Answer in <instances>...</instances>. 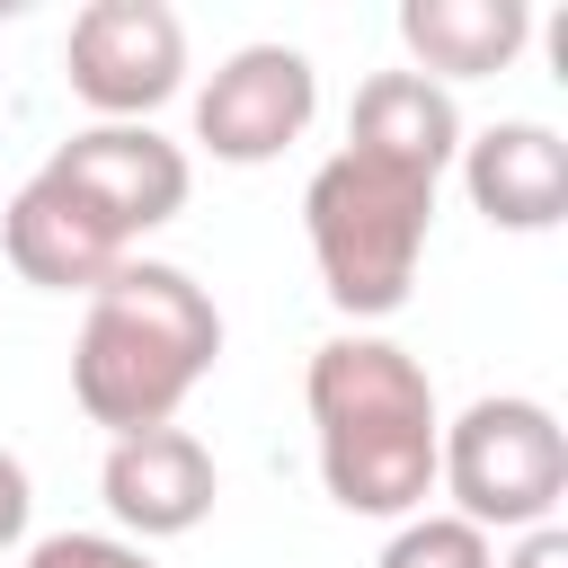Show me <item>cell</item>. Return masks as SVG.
Segmentation results:
<instances>
[{"mask_svg": "<svg viewBox=\"0 0 568 568\" xmlns=\"http://www.w3.org/2000/svg\"><path fill=\"white\" fill-rule=\"evenodd\" d=\"M302 408H311V444H320V488L346 515H373V524L426 515L444 408H435V382L408 346H390L373 328L311 346Z\"/></svg>", "mask_w": 568, "mask_h": 568, "instance_id": "cell-1", "label": "cell"}, {"mask_svg": "<svg viewBox=\"0 0 568 568\" xmlns=\"http://www.w3.org/2000/svg\"><path fill=\"white\" fill-rule=\"evenodd\" d=\"M213 355H222L213 293L169 257H124L89 293V320L71 346V399L89 426H106V444L151 435V426H178V408L213 373Z\"/></svg>", "mask_w": 568, "mask_h": 568, "instance_id": "cell-2", "label": "cell"}, {"mask_svg": "<svg viewBox=\"0 0 568 568\" xmlns=\"http://www.w3.org/2000/svg\"><path fill=\"white\" fill-rule=\"evenodd\" d=\"M302 231H311V266L320 293L364 328L390 320L417 284L426 231H435V178L364 160V151H328L302 186Z\"/></svg>", "mask_w": 568, "mask_h": 568, "instance_id": "cell-3", "label": "cell"}, {"mask_svg": "<svg viewBox=\"0 0 568 568\" xmlns=\"http://www.w3.org/2000/svg\"><path fill=\"white\" fill-rule=\"evenodd\" d=\"M435 488H444L453 515L479 524V532L559 524V497H568V426H559L541 399H524V390H488V399H470L462 417H444Z\"/></svg>", "mask_w": 568, "mask_h": 568, "instance_id": "cell-4", "label": "cell"}, {"mask_svg": "<svg viewBox=\"0 0 568 568\" xmlns=\"http://www.w3.org/2000/svg\"><path fill=\"white\" fill-rule=\"evenodd\" d=\"M62 80L98 124H151L186 89V18L169 0H89L62 36Z\"/></svg>", "mask_w": 568, "mask_h": 568, "instance_id": "cell-5", "label": "cell"}, {"mask_svg": "<svg viewBox=\"0 0 568 568\" xmlns=\"http://www.w3.org/2000/svg\"><path fill=\"white\" fill-rule=\"evenodd\" d=\"M44 178L106 231V240H142V231H160V222H178L186 213V186H195V169H186V151L169 142V133H151V124H80L53 160H44Z\"/></svg>", "mask_w": 568, "mask_h": 568, "instance_id": "cell-6", "label": "cell"}, {"mask_svg": "<svg viewBox=\"0 0 568 568\" xmlns=\"http://www.w3.org/2000/svg\"><path fill=\"white\" fill-rule=\"evenodd\" d=\"M320 115V71L302 44H240L231 62H213V80L195 89V142L222 169H266L284 160Z\"/></svg>", "mask_w": 568, "mask_h": 568, "instance_id": "cell-7", "label": "cell"}, {"mask_svg": "<svg viewBox=\"0 0 568 568\" xmlns=\"http://www.w3.org/2000/svg\"><path fill=\"white\" fill-rule=\"evenodd\" d=\"M98 497H106L115 532L151 550V541H178V532H195V524L213 515L222 470H213L204 435H186V426H151V435H115V444H106V462H98Z\"/></svg>", "mask_w": 568, "mask_h": 568, "instance_id": "cell-8", "label": "cell"}, {"mask_svg": "<svg viewBox=\"0 0 568 568\" xmlns=\"http://www.w3.org/2000/svg\"><path fill=\"white\" fill-rule=\"evenodd\" d=\"M453 169H462V195L488 231H559V213H568V142L532 115L462 133Z\"/></svg>", "mask_w": 568, "mask_h": 568, "instance_id": "cell-9", "label": "cell"}, {"mask_svg": "<svg viewBox=\"0 0 568 568\" xmlns=\"http://www.w3.org/2000/svg\"><path fill=\"white\" fill-rule=\"evenodd\" d=\"M0 248H9V266H18L36 293H98V284L133 257V248L106 240V231H98L44 169L9 195V213H0Z\"/></svg>", "mask_w": 568, "mask_h": 568, "instance_id": "cell-10", "label": "cell"}, {"mask_svg": "<svg viewBox=\"0 0 568 568\" xmlns=\"http://www.w3.org/2000/svg\"><path fill=\"white\" fill-rule=\"evenodd\" d=\"M399 44H408V71L435 89L497 80L532 44V9L524 0H399Z\"/></svg>", "mask_w": 568, "mask_h": 568, "instance_id": "cell-11", "label": "cell"}, {"mask_svg": "<svg viewBox=\"0 0 568 568\" xmlns=\"http://www.w3.org/2000/svg\"><path fill=\"white\" fill-rule=\"evenodd\" d=\"M346 151L417 169V178L444 186V169L462 160V106H453V89H435L417 71H373L346 106Z\"/></svg>", "mask_w": 568, "mask_h": 568, "instance_id": "cell-12", "label": "cell"}, {"mask_svg": "<svg viewBox=\"0 0 568 568\" xmlns=\"http://www.w3.org/2000/svg\"><path fill=\"white\" fill-rule=\"evenodd\" d=\"M373 568H497V541L479 524H462V515H408L382 541Z\"/></svg>", "mask_w": 568, "mask_h": 568, "instance_id": "cell-13", "label": "cell"}, {"mask_svg": "<svg viewBox=\"0 0 568 568\" xmlns=\"http://www.w3.org/2000/svg\"><path fill=\"white\" fill-rule=\"evenodd\" d=\"M27 568H160V559L124 532H44L27 541Z\"/></svg>", "mask_w": 568, "mask_h": 568, "instance_id": "cell-14", "label": "cell"}, {"mask_svg": "<svg viewBox=\"0 0 568 568\" xmlns=\"http://www.w3.org/2000/svg\"><path fill=\"white\" fill-rule=\"evenodd\" d=\"M27 515H36V479H27V462L0 444V550L27 541Z\"/></svg>", "mask_w": 568, "mask_h": 568, "instance_id": "cell-15", "label": "cell"}, {"mask_svg": "<svg viewBox=\"0 0 568 568\" xmlns=\"http://www.w3.org/2000/svg\"><path fill=\"white\" fill-rule=\"evenodd\" d=\"M497 568H568V532L559 524H532V532H515V550Z\"/></svg>", "mask_w": 568, "mask_h": 568, "instance_id": "cell-16", "label": "cell"}]
</instances>
